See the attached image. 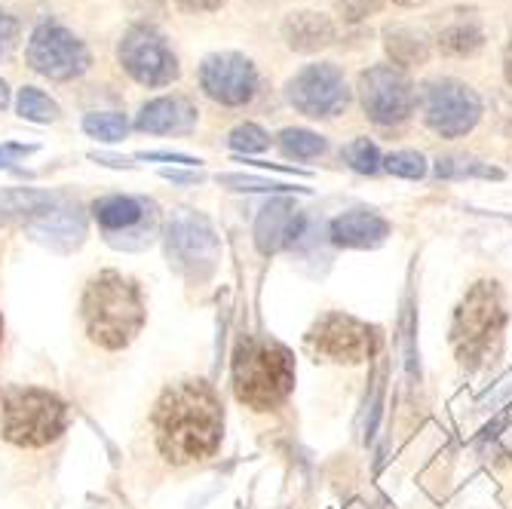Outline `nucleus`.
<instances>
[{
  "mask_svg": "<svg viewBox=\"0 0 512 509\" xmlns=\"http://www.w3.org/2000/svg\"><path fill=\"white\" fill-rule=\"evenodd\" d=\"M0 430L16 448H43L68 430V405L40 387H13L0 408Z\"/></svg>",
  "mask_w": 512,
  "mask_h": 509,
  "instance_id": "nucleus-4",
  "label": "nucleus"
},
{
  "mask_svg": "<svg viewBox=\"0 0 512 509\" xmlns=\"http://www.w3.org/2000/svg\"><path fill=\"white\" fill-rule=\"evenodd\" d=\"M295 356L286 344L264 335H249L237 344L230 362V384L243 405L270 411L295 390Z\"/></svg>",
  "mask_w": 512,
  "mask_h": 509,
  "instance_id": "nucleus-3",
  "label": "nucleus"
},
{
  "mask_svg": "<svg viewBox=\"0 0 512 509\" xmlns=\"http://www.w3.org/2000/svg\"><path fill=\"white\" fill-rule=\"evenodd\" d=\"M218 181L234 191H292L289 184H276V181L252 178V175H218Z\"/></svg>",
  "mask_w": 512,
  "mask_h": 509,
  "instance_id": "nucleus-30",
  "label": "nucleus"
},
{
  "mask_svg": "<svg viewBox=\"0 0 512 509\" xmlns=\"http://www.w3.org/2000/svg\"><path fill=\"white\" fill-rule=\"evenodd\" d=\"M304 212L292 200H270L255 221V246L261 255H276L295 246L304 234Z\"/></svg>",
  "mask_w": 512,
  "mask_h": 509,
  "instance_id": "nucleus-15",
  "label": "nucleus"
},
{
  "mask_svg": "<svg viewBox=\"0 0 512 509\" xmlns=\"http://www.w3.org/2000/svg\"><path fill=\"white\" fill-rule=\"evenodd\" d=\"M34 145H4L0 148V169H10L19 157H28Z\"/></svg>",
  "mask_w": 512,
  "mask_h": 509,
  "instance_id": "nucleus-33",
  "label": "nucleus"
},
{
  "mask_svg": "<svg viewBox=\"0 0 512 509\" xmlns=\"http://www.w3.org/2000/svg\"><path fill=\"white\" fill-rule=\"evenodd\" d=\"M329 237L341 249H375L390 237V221L375 209H350L329 224Z\"/></svg>",
  "mask_w": 512,
  "mask_h": 509,
  "instance_id": "nucleus-16",
  "label": "nucleus"
},
{
  "mask_svg": "<svg viewBox=\"0 0 512 509\" xmlns=\"http://www.w3.org/2000/svg\"><path fill=\"white\" fill-rule=\"evenodd\" d=\"M283 37L295 53H319L335 43V22L316 10H298L286 16Z\"/></svg>",
  "mask_w": 512,
  "mask_h": 509,
  "instance_id": "nucleus-19",
  "label": "nucleus"
},
{
  "mask_svg": "<svg viewBox=\"0 0 512 509\" xmlns=\"http://www.w3.org/2000/svg\"><path fill=\"white\" fill-rule=\"evenodd\" d=\"M166 258L181 276H188V280L194 283L209 280L221 258V243L215 237L209 218L191 209H178L166 227Z\"/></svg>",
  "mask_w": 512,
  "mask_h": 509,
  "instance_id": "nucleus-6",
  "label": "nucleus"
},
{
  "mask_svg": "<svg viewBox=\"0 0 512 509\" xmlns=\"http://www.w3.org/2000/svg\"><path fill=\"white\" fill-rule=\"evenodd\" d=\"M83 129L99 142H120L129 129V120L120 111H96L83 117Z\"/></svg>",
  "mask_w": 512,
  "mask_h": 509,
  "instance_id": "nucleus-24",
  "label": "nucleus"
},
{
  "mask_svg": "<svg viewBox=\"0 0 512 509\" xmlns=\"http://www.w3.org/2000/svg\"><path fill=\"white\" fill-rule=\"evenodd\" d=\"M482 117L479 92L460 80L442 77L424 86V120L433 132L445 138H460L476 129Z\"/></svg>",
  "mask_w": 512,
  "mask_h": 509,
  "instance_id": "nucleus-9",
  "label": "nucleus"
},
{
  "mask_svg": "<svg viewBox=\"0 0 512 509\" xmlns=\"http://www.w3.org/2000/svg\"><path fill=\"white\" fill-rule=\"evenodd\" d=\"M16 108H19V117H25L31 123H53V120H59V105L50 96H46V92H40L34 86L19 89Z\"/></svg>",
  "mask_w": 512,
  "mask_h": 509,
  "instance_id": "nucleus-22",
  "label": "nucleus"
},
{
  "mask_svg": "<svg viewBox=\"0 0 512 509\" xmlns=\"http://www.w3.org/2000/svg\"><path fill=\"white\" fill-rule=\"evenodd\" d=\"M92 218H96L105 240L114 249L138 252L154 243L160 209H157V203H151L145 197L111 194V197H102L92 203Z\"/></svg>",
  "mask_w": 512,
  "mask_h": 509,
  "instance_id": "nucleus-8",
  "label": "nucleus"
},
{
  "mask_svg": "<svg viewBox=\"0 0 512 509\" xmlns=\"http://www.w3.org/2000/svg\"><path fill=\"white\" fill-rule=\"evenodd\" d=\"M393 4H399V7H424L427 0H393Z\"/></svg>",
  "mask_w": 512,
  "mask_h": 509,
  "instance_id": "nucleus-37",
  "label": "nucleus"
},
{
  "mask_svg": "<svg viewBox=\"0 0 512 509\" xmlns=\"http://www.w3.org/2000/svg\"><path fill=\"white\" fill-rule=\"evenodd\" d=\"M227 145L234 151H240V154H261V151L270 148V135L258 123H243V126H237L234 132H230Z\"/></svg>",
  "mask_w": 512,
  "mask_h": 509,
  "instance_id": "nucleus-26",
  "label": "nucleus"
},
{
  "mask_svg": "<svg viewBox=\"0 0 512 509\" xmlns=\"http://www.w3.org/2000/svg\"><path fill=\"white\" fill-rule=\"evenodd\" d=\"M200 86L212 102L240 108L255 99L258 71L240 53H215V56H206L200 65Z\"/></svg>",
  "mask_w": 512,
  "mask_h": 509,
  "instance_id": "nucleus-14",
  "label": "nucleus"
},
{
  "mask_svg": "<svg viewBox=\"0 0 512 509\" xmlns=\"http://www.w3.org/2000/svg\"><path fill=\"white\" fill-rule=\"evenodd\" d=\"M7 105H10V86L0 80V111H4Z\"/></svg>",
  "mask_w": 512,
  "mask_h": 509,
  "instance_id": "nucleus-36",
  "label": "nucleus"
},
{
  "mask_svg": "<svg viewBox=\"0 0 512 509\" xmlns=\"http://www.w3.org/2000/svg\"><path fill=\"white\" fill-rule=\"evenodd\" d=\"M384 50L396 68H411V65H424L430 59V40L417 28L390 25L384 31Z\"/></svg>",
  "mask_w": 512,
  "mask_h": 509,
  "instance_id": "nucleus-20",
  "label": "nucleus"
},
{
  "mask_svg": "<svg viewBox=\"0 0 512 509\" xmlns=\"http://www.w3.org/2000/svg\"><path fill=\"white\" fill-rule=\"evenodd\" d=\"M359 102L378 126H399L414 111V83L396 65H375L359 74Z\"/></svg>",
  "mask_w": 512,
  "mask_h": 509,
  "instance_id": "nucleus-10",
  "label": "nucleus"
},
{
  "mask_svg": "<svg viewBox=\"0 0 512 509\" xmlns=\"http://www.w3.org/2000/svg\"><path fill=\"white\" fill-rule=\"evenodd\" d=\"M184 13H215L224 7V0H175Z\"/></svg>",
  "mask_w": 512,
  "mask_h": 509,
  "instance_id": "nucleus-32",
  "label": "nucleus"
},
{
  "mask_svg": "<svg viewBox=\"0 0 512 509\" xmlns=\"http://www.w3.org/2000/svg\"><path fill=\"white\" fill-rule=\"evenodd\" d=\"M384 169L399 178H424L427 175V160L417 151H396L384 160Z\"/></svg>",
  "mask_w": 512,
  "mask_h": 509,
  "instance_id": "nucleus-28",
  "label": "nucleus"
},
{
  "mask_svg": "<svg viewBox=\"0 0 512 509\" xmlns=\"http://www.w3.org/2000/svg\"><path fill=\"white\" fill-rule=\"evenodd\" d=\"M16 43H19V22L7 10H0V59H7Z\"/></svg>",
  "mask_w": 512,
  "mask_h": 509,
  "instance_id": "nucleus-31",
  "label": "nucleus"
},
{
  "mask_svg": "<svg viewBox=\"0 0 512 509\" xmlns=\"http://www.w3.org/2000/svg\"><path fill=\"white\" fill-rule=\"evenodd\" d=\"M384 344V335L378 326H368V322L335 310L325 313L313 322V329L307 332V347L338 365H359L368 362Z\"/></svg>",
  "mask_w": 512,
  "mask_h": 509,
  "instance_id": "nucleus-7",
  "label": "nucleus"
},
{
  "mask_svg": "<svg viewBox=\"0 0 512 509\" xmlns=\"http://www.w3.org/2000/svg\"><path fill=\"white\" fill-rule=\"evenodd\" d=\"M279 148L286 151V157L313 160L325 151V138L310 129H283L279 132Z\"/></svg>",
  "mask_w": 512,
  "mask_h": 509,
  "instance_id": "nucleus-23",
  "label": "nucleus"
},
{
  "mask_svg": "<svg viewBox=\"0 0 512 509\" xmlns=\"http://www.w3.org/2000/svg\"><path fill=\"white\" fill-rule=\"evenodd\" d=\"M436 175L439 178H460V175H485V178H503L500 169H491V166H482L479 160H470V157H442L436 163Z\"/></svg>",
  "mask_w": 512,
  "mask_h": 509,
  "instance_id": "nucleus-27",
  "label": "nucleus"
},
{
  "mask_svg": "<svg viewBox=\"0 0 512 509\" xmlns=\"http://www.w3.org/2000/svg\"><path fill=\"white\" fill-rule=\"evenodd\" d=\"M503 295L500 286L491 280H482L470 289V295L463 298V304L454 313L451 326V341L457 347V356L463 365H482L494 356L491 344H500L503 335Z\"/></svg>",
  "mask_w": 512,
  "mask_h": 509,
  "instance_id": "nucleus-5",
  "label": "nucleus"
},
{
  "mask_svg": "<svg viewBox=\"0 0 512 509\" xmlns=\"http://www.w3.org/2000/svg\"><path fill=\"white\" fill-rule=\"evenodd\" d=\"M0 338H4V319H0Z\"/></svg>",
  "mask_w": 512,
  "mask_h": 509,
  "instance_id": "nucleus-38",
  "label": "nucleus"
},
{
  "mask_svg": "<svg viewBox=\"0 0 512 509\" xmlns=\"http://www.w3.org/2000/svg\"><path fill=\"white\" fill-rule=\"evenodd\" d=\"M117 56H120V65L126 68V74L142 86H169L181 77L178 59L169 50L166 37L148 25L129 28L126 37L120 40Z\"/></svg>",
  "mask_w": 512,
  "mask_h": 509,
  "instance_id": "nucleus-11",
  "label": "nucleus"
},
{
  "mask_svg": "<svg viewBox=\"0 0 512 509\" xmlns=\"http://www.w3.org/2000/svg\"><path fill=\"white\" fill-rule=\"evenodd\" d=\"M482 46H485V34L476 19H451L439 31V50L445 56L467 59V56H476Z\"/></svg>",
  "mask_w": 512,
  "mask_h": 509,
  "instance_id": "nucleus-21",
  "label": "nucleus"
},
{
  "mask_svg": "<svg viewBox=\"0 0 512 509\" xmlns=\"http://www.w3.org/2000/svg\"><path fill=\"white\" fill-rule=\"evenodd\" d=\"M224 436V405L203 378L169 384L154 405V439L160 454L175 467L206 460Z\"/></svg>",
  "mask_w": 512,
  "mask_h": 509,
  "instance_id": "nucleus-1",
  "label": "nucleus"
},
{
  "mask_svg": "<svg viewBox=\"0 0 512 509\" xmlns=\"http://www.w3.org/2000/svg\"><path fill=\"white\" fill-rule=\"evenodd\" d=\"M289 102L307 117H335L347 108L350 89L344 71L335 65H307L286 86Z\"/></svg>",
  "mask_w": 512,
  "mask_h": 509,
  "instance_id": "nucleus-13",
  "label": "nucleus"
},
{
  "mask_svg": "<svg viewBox=\"0 0 512 509\" xmlns=\"http://www.w3.org/2000/svg\"><path fill=\"white\" fill-rule=\"evenodd\" d=\"M163 175L172 178V181H200V175H191V172H172V169H166Z\"/></svg>",
  "mask_w": 512,
  "mask_h": 509,
  "instance_id": "nucleus-35",
  "label": "nucleus"
},
{
  "mask_svg": "<svg viewBox=\"0 0 512 509\" xmlns=\"http://www.w3.org/2000/svg\"><path fill=\"white\" fill-rule=\"evenodd\" d=\"M31 234L46 243V246H56L62 252L74 249L83 243L86 237V218L80 215L77 206H46L43 212H37V218L28 224Z\"/></svg>",
  "mask_w": 512,
  "mask_h": 509,
  "instance_id": "nucleus-17",
  "label": "nucleus"
},
{
  "mask_svg": "<svg viewBox=\"0 0 512 509\" xmlns=\"http://www.w3.org/2000/svg\"><path fill=\"white\" fill-rule=\"evenodd\" d=\"M197 105L181 96H163L148 102L135 117V126L151 135H172V132H191L197 126Z\"/></svg>",
  "mask_w": 512,
  "mask_h": 509,
  "instance_id": "nucleus-18",
  "label": "nucleus"
},
{
  "mask_svg": "<svg viewBox=\"0 0 512 509\" xmlns=\"http://www.w3.org/2000/svg\"><path fill=\"white\" fill-rule=\"evenodd\" d=\"M503 74H506V83L512 86V43L506 46V53H503Z\"/></svg>",
  "mask_w": 512,
  "mask_h": 509,
  "instance_id": "nucleus-34",
  "label": "nucleus"
},
{
  "mask_svg": "<svg viewBox=\"0 0 512 509\" xmlns=\"http://www.w3.org/2000/svg\"><path fill=\"white\" fill-rule=\"evenodd\" d=\"M344 160L350 169L362 172V175H375L381 169V151L375 142H368V138H353V142L344 148Z\"/></svg>",
  "mask_w": 512,
  "mask_h": 509,
  "instance_id": "nucleus-25",
  "label": "nucleus"
},
{
  "mask_svg": "<svg viewBox=\"0 0 512 509\" xmlns=\"http://www.w3.org/2000/svg\"><path fill=\"white\" fill-rule=\"evenodd\" d=\"M28 65L50 80H74L89 68V50L68 28L43 22L28 40Z\"/></svg>",
  "mask_w": 512,
  "mask_h": 509,
  "instance_id": "nucleus-12",
  "label": "nucleus"
},
{
  "mask_svg": "<svg viewBox=\"0 0 512 509\" xmlns=\"http://www.w3.org/2000/svg\"><path fill=\"white\" fill-rule=\"evenodd\" d=\"M80 313L89 341L99 344L102 350L129 347L142 335L148 322V304L142 286L120 270H102L92 276L83 289Z\"/></svg>",
  "mask_w": 512,
  "mask_h": 509,
  "instance_id": "nucleus-2",
  "label": "nucleus"
},
{
  "mask_svg": "<svg viewBox=\"0 0 512 509\" xmlns=\"http://www.w3.org/2000/svg\"><path fill=\"white\" fill-rule=\"evenodd\" d=\"M335 7L344 16V22H362L368 16L381 13L384 0H335Z\"/></svg>",
  "mask_w": 512,
  "mask_h": 509,
  "instance_id": "nucleus-29",
  "label": "nucleus"
}]
</instances>
